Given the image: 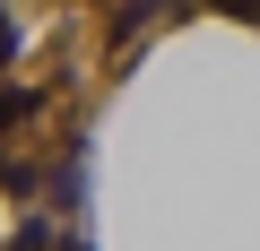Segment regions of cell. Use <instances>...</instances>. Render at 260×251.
Here are the masks:
<instances>
[{
    "label": "cell",
    "instance_id": "cell-1",
    "mask_svg": "<svg viewBox=\"0 0 260 251\" xmlns=\"http://www.w3.org/2000/svg\"><path fill=\"white\" fill-rule=\"evenodd\" d=\"M35 104H44L35 87H0V130H18V121H35Z\"/></svg>",
    "mask_w": 260,
    "mask_h": 251
},
{
    "label": "cell",
    "instance_id": "cell-2",
    "mask_svg": "<svg viewBox=\"0 0 260 251\" xmlns=\"http://www.w3.org/2000/svg\"><path fill=\"white\" fill-rule=\"evenodd\" d=\"M18 44H26V35H18V18H9V9H0V69H9V61H18Z\"/></svg>",
    "mask_w": 260,
    "mask_h": 251
}]
</instances>
